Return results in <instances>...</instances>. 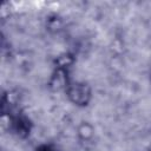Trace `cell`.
I'll list each match as a JSON object with an SVG mask.
<instances>
[{
	"label": "cell",
	"mask_w": 151,
	"mask_h": 151,
	"mask_svg": "<svg viewBox=\"0 0 151 151\" xmlns=\"http://www.w3.org/2000/svg\"><path fill=\"white\" fill-rule=\"evenodd\" d=\"M9 125H11V130L14 134H17L18 137H27L31 132L32 129V123L31 120L22 113H12L11 114V120H9Z\"/></svg>",
	"instance_id": "cell-1"
},
{
	"label": "cell",
	"mask_w": 151,
	"mask_h": 151,
	"mask_svg": "<svg viewBox=\"0 0 151 151\" xmlns=\"http://www.w3.org/2000/svg\"><path fill=\"white\" fill-rule=\"evenodd\" d=\"M66 88H67V94L73 103L78 105H86L88 103L91 92L85 84H80V83L67 84Z\"/></svg>",
	"instance_id": "cell-2"
},
{
	"label": "cell",
	"mask_w": 151,
	"mask_h": 151,
	"mask_svg": "<svg viewBox=\"0 0 151 151\" xmlns=\"http://www.w3.org/2000/svg\"><path fill=\"white\" fill-rule=\"evenodd\" d=\"M34 151H57V150L53 146H51V145H40Z\"/></svg>",
	"instance_id": "cell-3"
}]
</instances>
